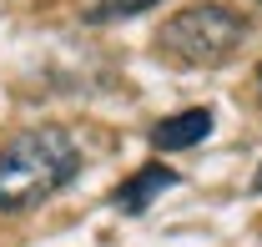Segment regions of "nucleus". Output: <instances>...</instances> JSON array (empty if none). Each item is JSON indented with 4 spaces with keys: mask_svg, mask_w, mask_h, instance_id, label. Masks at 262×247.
<instances>
[{
    "mask_svg": "<svg viewBox=\"0 0 262 247\" xmlns=\"http://www.w3.org/2000/svg\"><path fill=\"white\" fill-rule=\"evenodd\" d=\"M81 147L61 126H31L15 131L0 147V212H31L35 202L56 197L76 182Z\"/></svg>",
    "mask_w": 262,
    "mask_h": 247,
    "instance_id": "f257e3e1",
    "label": "nucleus"
},
{
    "mask_svg": "<svg viewBox=\"0 0 262 247\" xmlns=\"http://www.w3.org/2000/svg\"><path fill=\"white\" fill-rule=\"evenodd\" d=\"M242 40H247V20L227 5L207 0V5L177 10L166 20L162 35H157V51H166L182 66H222V61H232V51Z\"/></svg>",
    "mask_w": 262,
    "mask_h": 247,
    "instance_id": "f03ea898",
    "label": "nucleus"
},
{
    "mask_svg": "<svg viewBox=\"0 0 262 247\" xmlns=\"http://www.w3.org/2000/svg\"><path fill=\"white\" fill-rule=\"evenodd\" d=\"M207 136H212V111H207V106L177 111V116H166V121L151 126V147H157V152H187V147L207 141Z\"/></svg>",
    "mask_w": 262,
    "mask_h": 247,
    "instance_id": "7ed1b4c3",
    "label": "nucleus"
},
{
    "mask_svg": "<svg viewBox=\"0 0 262 247\" xmlns=\"http://www.w3.org/2000/svg\"><path fill=\"white\" fill-rule=\"evenodd\" d=\"M166 187H177V172H166V167H141L131 182H121L116 192H111V202H116V212L126 217H141L157 197H162Z\"/></svg>",
    "mask_w": 262,
    "mask_h": 247,
    "instance_id": "20e7f679",
    "label": "nucleus"
},
{
    "mask_svg": "<svg viewBox=\"0 0 262 247\" xmlns=\"http://www.w3.org/2000/svg\"><path fill=\"white\" fill-rule=\"evenodd\" d=\"M151 5H162V0H106L101 10H91V20H121V15H141Z\"/></svg>",
    "mask_w": 262,
    "mask_h": 247,
    "instance_id": "39448f33",
    "label": "nucleus"
},
{
    "mask_svg": "<svg viewBox=\"0 0 262 247\" xmlns=\"http://www.w3.org/2000/svg\"><path fill=\"white\" fill-rule=\"evenodd\" d=\"M257 192H262V172H257Z\"/></svg>",
    "mask_w": 262,
    "mask_h": 247,
    "instance_id": "423d86ee",
    "label": "nucleus"
}]
</instances>
